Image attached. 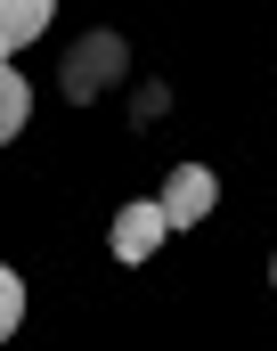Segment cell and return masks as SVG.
<instances>
[{
    "mask_svg": "<svg viewBox=\"0 0 277 351\" xmlns=\"http://www.w3.org/2000/svg\"><path fill=\"white\" fill-rule=\"evenodd\" d=\"M172 237V221H163V204H122L114 213V229H106V245H114V262H147L155 245Z\"/></svg>",
    "mask_w": 277,
    "mask_h": 351,
    "instance_id": "obj_3",
    "label": "cell"
},
{
    "mask_svg": "<svg viewBox=\"0 0 277 351\" xmlns=\"http://www.w3.org/2000/svg\"><path fill=\"white\" fill-rule=\"evenodd\" d=\"M25 123H33V90H25V74H16V66H8V49H0V147H8Z\"/></svg>",
    "mask_w": 277,
    "mask_h": 351,
    "instance_id": "obj_5",
    "label": "cell"
},
{
    "mask_svg": "<svg viewBox=\"0 0 277 351\" xmlns=\"http://www.w3.org/2000/svg\"><path fill=\"white\" fill-rule=\"evenodd\" d=\"M49 16H57V0H0V49L41 41V33H49Z\"/></svg>",
    "mask_w": 277,
    "mask_h": 351,
    "instance_id": "obj_4",
    "label": "cell"
},
{
    "mask_svg": "<svg viewBox=\"0 0 277 351\" xmlns=\"http://www.w3.org/2000/svg\"><path fill=\"white\" fill-rule=\"evenodd\" d=\"M269 286H277V262H269Z\"/></svg>",
    "mask_w": 277,
    "mask_h": 351,
    "instance_id": "obj_7",
    "label": "cell"
},
{
    "mask_svg": "<svg viewBox=\"0 0 277 351\" xmlns=\"http://www.w3.org/2000/svg\"><path fill=\"white\" fill-rule=\"evenodd\" d=\"M155 204H163V221H172V229H196V221L220 204V180L204 172V164H172V180H163V196H155Z\"/></svg>",
    "mask_w": 277,
    "mask_h": 351,
    "instance_id": "obj_2",
    "label": "cell"
},
{
    "mask_svg": "<svg viewBox=\"0 0 277 351\" xmlns=\"http://www.w3.org/2000/svg\"><path fill=\"white\" fill-rule=\"evenodd\" d=\"M16 327H25V278H16V269H0V343H8Z\"/></svg>",
    "mask_w": 277,
    "mask_h": 351,
    "instance_id": "obj_6",
    "label": "cell"
},
{
    "mask_svg": "<svg viewBox=\"0 0 277 351\" xmlns=\"http://www.w3.org/2000/svg\"><path fill=\"white\" fill-rule=\"evenodd\" d=\"M131 74V49H122V33H82L74 49H66V98L82 106V98H98L106 82H122Z\"/></svg>",
    "mask_w": 277,
    "mask_h": 351,
    "instance_id": "obj_1",
    "label": "cell"
}]
</instances>
